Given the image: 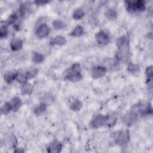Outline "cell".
Returning a JSON list of instances; mask_svg holds the SVG:
<instances>
[{
  "label": "cell",
  "instance_id": "1",
  "mask_svg": "<svg viewBox=\"0 0 153 153\" xmlns=\"http://www.w3.org/2000/svg\"><path fill=\"white\" fill-rule=\"evenodd\" d=\"M118 47L117 53V57L123 62H127L130 58V47L129 41L126 37H122L119 38L117 41Z\"/></svg>",
  "mask_w": 153,
  "mask_h": 153
},
{
  "label": "cell",
  "instance_id": "2",
  "mask_svg": "<svg viewBox=\"0 0 153 153\" xmlns=\"http://www.w3.org/2000/svg\"><path fill=\"white\" fill-rule=\"evenodd\" d=\"M80 66L79 64H74L71 69L65 72V77L66 79L74 82L80 80L82 78V75L80 72Z\"/></svg>",
  "mask_w": 153,
  "mask_h": 153
},
{
  "label": "cell",
  "instance_id": "3",
  "mask_svg": "<svg viewBox=\"0 0 153 153\" xmlns=\"http://www.w3.org/2000/svg\"><path fill=\"white\" fill-rule=\"evenodd\" d=\"M127 7L130 12H142L145 10V2L143 1H127Z\"/></svg>",
  "mask_w": 153,
  "mask_h": 153
},
{
  "label": "cell",
  "instance_id": "4",
  "mask_svg": "<svg viewBox=\"0 0 153 153\" xmlns=\"http://www.w3.org/2000/svg\"><path fill=\"white\" fill-rule=\"evenodd\" d=\"M138 118V114L135 111H133L127 113L126 114L123 118V122L124 124L127 126H130L136 122L137 121Z\"/></svg>",
  "mask_w": 153,
  "mask_h": 153
},
{
  "label": "cell",
  "instance_id": "5",
  "mask_svg": "<svg viewBox=\"0 0 153 153\" xmlns=\"http://www.w3.org/2000/svg\"><path fill=\"white\" fill-rule=\"evenodd\" d=\"M108 115L105 116V115H98L96 116L93 119V120L90 123V126L92 128H98V127L103 126L107 123V119H108Z\"/></svg>",
  "mask_w": 153,
  "mask_h": 153
},
{
  "label": "cell",
  "instance_id": "6",
  "mask_svg": "<svg viewBox=\"0 0 153 153\" xmlns=\"http://www.w3.org/2000/svg\"><path fill=\"white\" fill-rule=\"evenodd\" d=\"M129 141V133L128 131L120 132L116 138V142L120 145H124Z\"/></svg>",
  "mask_w": 153,
  "mask_h": 153
},
{
  "label": "cell",
  "instance_id": "7",
  "mask_svg": "<svg viewBox=\"0 0 153 153\" xmlns=\"http://www.w3.org/2000/svg\"><path fill=\"white\" fill-rule=\"evenodd\" d=\"M107 72L106 68L104 66H96L92 70L91 74L93 78L98 79L104 76Z\"/></svg>",
  "mask_w": 153,
  "mask_h": 153
},
{
  "label": "cell",
  "instance_id": "8",
  "mask_svg": "<svg viewBox=\"0 0 153 153\" xmlns=\"http://www.w3.org/2000/svg\"><path fill=\"white\" fill-rule=\"evenodd\" d=\"M96 40L99 44L102 45L108 44L109 41V38L108 36L104 31H100L96 33Z\"/></svg>",
  "mask_w": 153,
  "mask_h": 153
},
{
  "label": "cell",
  "instance_id": "9",
  "mask_svg": "<svg viewBox=\"0 0 153 153\" xmlns=\"http://www.w3.org/2000/svg\"><path fill=\"white\" fill-rule=\"evenodd\" d=\"M50 29L46 24H42L38 28L36 34L39 38H44L48 36Z\"/></svg>",
  "mask_w": 153,
  "mask_h": 153
},
{
  "label": "cell",
  "instance_id": "10",
  "mask_svg": "<svg viewBox=\"0 0 153 153\" xmlns=\"http://www.w3.org/2000/svg\"><path fill=\"white\" fill-rule=\"evenodd\" d=\"M62 150V144L57 141H55L51 143L47 148V151L48 152L57 153L61 152Z\"/></svg>",
  "mask_w": 153,
  "mask_h": 153
},
{
  "label": "cell",
  "instance_id": "11",
  "mask_svg": "<svg viewBox=\"0 0 153 153\" xmlns=\"http://www.w3.org/2000/svg\"><path fill=\"white\" fill-rule=\"evenodd\" d=\"M66 43V38L61 36H58L53 38L51 41V44L52 45H58V46H63Z\"/></svg>",
  "mask_w": 153,
  "mask_h": 153
},
{
  "label": "cell",
  "instance_id": "12",
  "mask_svg": "<svg viewBox=\"0 0 153 153\" xmlns=\"http://www.w3.org/2000/svg\"><path fill=\"white\" fill-rule=\"evenodd\" d=\"M23 46V41L18 38L13 39L10 42V47L14 51L20 50Z\"/></svg>",
  "mask_w": 153,
  "mask_h": 153
},
{
  "label": "cell",
  "instance_id": "13",
  "mask_svg": "<svg viewBox=\"0 0 153 153\" xmlns=\"http://www.w3.org/2000/svg\"><path fill=\"white\" fill-rule=\"evenodd\" d=\"M33 87L29 83H25L21 88V92L22 95H30L32 92Z\"/></svg>",
  "mask_w": 153,
  "mask_h": 153
},
{
  "label": "cell",
  "instance_id": "14",
  "mask_svg": "<svg viewBox=\"0 0 153 153\" xmlns=\"http://www.w3.org/2000/svg\"><path fill=\"white\" fill-rule=\"evenodd\" d=\"M10 103L13 107V109L14 111V110L16 111V110H18L21 106L22 101L19 97H14L11 100Z\"/></svg>",
  "mask_w": 153,
  "mask_h": 153
},
{
  "label": "cell",
  "instance_id": "15",
  "mask_svg": "<svg viewBox=\"0 0 153 153\" xmlns=\"http://www.w3.org/2000/svg\"><path fill=\"white\" fill-rule=\"evenodd\" d=\"M84 33V29L83 28L80 26V25H78L75 27L74 30L71 32V36L74 37H80Z\"/></svg>",
  "mask_w": 153,
  "mask_h": 153
},
{
  "label": "cell",
  "instance_id": "16",
  "mask_svg": "<svg viewBox=\"0 0 153 153\" xmlns=\"http://www.w3.org/2000/svg\"><path fill=\"white\" fill-rule=\"evenodd\" d=\"M6 142L10 147H15L17 145V139L15 136L13 135H8L6 138Z\"/></svg>",
  "mask_w": 153,
  "mask_h": 153
},
{
  "label": "cell",
  "instance_id": "17",
  "mask_svg": "<svg viewBox=\"0 0 153 153\" xmlns=\"http://www.w3.org/2000/svg\"><path fill=\"white\" fill-rule=\"evenodd\" d=\"M46 107H47V105L45 104L44 102L41 103L37 107H36V108H35L34 113L37 115L42 114L46 111Z\"/></svg>",
  "mask_w": 153,
  "mask_h": 153
},
{
  "label": "cell",
  "instance_id": "18",
  "mask_svg": "<svg viewBox=\"0 0 153 153\" xmlns=\"http://www.w3.org/2000/svg\"><path fill=\"white\" fill-rule=\"evenodd\" d=\"M44 56L42 54L38 53H33L32 55V61L35 63H41L44 61Z\"/></svg>",
  "mask_w": 153,
  "mask_h": 153
},
{
  "label": "cell",
  "instance_id": "19",
  "mask_svg": "<svg viewBox=\"0 0 153 153\" xmlns=\"http://www.w3.org/2000/svg\"><path fill=\"white\" fill-rule=\"evenodd\" d=\"M54 102V98L52 95L50 94V93H47L43 97V102L45 104L51 105Z\"/></svg>",
  "mask_w": 153,
  "mask_h": 153
},
{
  "label": "cell",
  "instance_id": "20",
  "mask_svg": "<svg viewBox=\"0 0 153 153\" xmlns=\"http://www.w3.org/2000/svg\"><path fill=\"white\" fill-rule=\"evenodd\" d=\"M82 107V104L79 100H75L73 101L71 104V108L73 111H79Z\"/></svg>",
  "mask_w": 153,
  "mask_h": 153
},
{
  "label": "cell",
  "instance_id": "21",
  "mask_svg": "<svg viewBox=\"0 0 153 153\" xmlns=\"http://www.w3.org/2000/svg\"><path fill=\"white\" fill-rule=\"evenodd\" d=\"M16 74L13 72H8L4 75V80L7 82H12L13 80L16 79Z\"/></svg>",
  "mask_w": 153,
  "mask_h": 153
},
{
  "label": "cell",
  "instance_id": "22",
  "mask_svg": "<svg viewBox=\"0 0 153 153\" xmlns=\"http://www.w3.org/2000/svg\"><path fill=\"white\" fill-rule=\"evenodd\" d=\"M84 15V11L81 9V8H78V9H76L73 13V18L75 19L76 20H79L81 19L83 17Z\"/></svg>",
  "mask_w": 153,
  "mask_h": 153
},
{
  "label": "cell",
  "instance_id": "23",
  "mask_svg": "<svg viewBox=\"0 0 153 153\" xmlns=\"http://www.w3.org/2000/svg\"><path fill=\"white\" fill-rule=\"evenodd\" d=\"M13 109V107L10 102H6L1 108V113L3 114H7Z\"/></svg>",
  "mask_w": 153,
  "mask_h": 153
},
{
  "label": "cell",
  "instance_id": "24",
  "mask_svg": "<svg viewBox=\"0 0 153 153\" xmlns=\"http://www.w3.org/2000/svg\"><path fill=\"white\" fill-rule=\"evenodd\" d=\"M28 77L26 75H24L23 74H17L16 76V80H18L19 83L25 84L26 83L28 80Z\"/></svg>",
  "mask_w": 153,
  "mask_h": 153
},
{
  "label": "cell",
  "instance_id": "25",
  "mask_svg": "<svg viewBox=\"0 0 153 153\" xmlns=\"http://www.w3.org/2000/svg\"><path fill=\"white\" fill-rule=\"evenodd\" d=\"M105 14H106V16L109 19H111V20L115 19L116 17H117L116 12L114 9H113V8H110V9H108L107 11Z\"/></svg>",
  "mask_w": 153,
  "mask_h": 153
},
{
  "label": "cell",
  "instance_id": "26",
  "mask_svg": "<svg viewBox=\"0 0 153 153\" xmlns=\"http://www.w3.org/2000/svg\"><path fill=\"white\" fill-rule=\"evenodd\" d=\"M53 26L55 29L57 30H60L65 27V24L61 20H56L53 22Z\"/></svg>",
  "mask_w": 153,
  "mask_h": 153
},
{
  "label": "cell",
  "instance_id": "27",
  "mask_svg": "<svg viewBox=\"0 0 153 153\" xmlns=\"http://www.w3.org/2000/svg\"><path fill=\"white\" fill-rule=\"evenodd\" d=\"M8 29L7 25H3L1 27L0 29V37L1 38H3L4 37H6L8 35Z\"/></svg>",
  "mask_w": 153,
  "mask_h": 153
},
{
  "label": "cell",
  "instance_id": "28",
  "mask_svg": "<svg viewBox=\"0 0 153 153\" xmlns=\"http://www.w3.org/2000/svg\"><path fill=\"white\" fill-rule=\"evenodd\" d=\"M29 9V4L28 3H24L22 4L20 7V14L23 16L25 13H26L28 10Z\"/></svg>",
  "mask_w": 153,
  "mask_h": 153
},
{
  "label": "cell",
  "instance_id": "29",
  "mask_svg": "<svg viewBox=\"0 0 153 153\" xmlns=\"http://www.w3.org/2000/svg\"><path fill=\"white\" fill-rule=\"evenodd\" d=\"M37 72L38 71L36 69H31L27 72L26 75L27 76L28 79H32L33 77H34V76L37 75Z\"/></svg>",
  "mask_w": 153,
  "mask_h": 153
},
{
  "label": "cell",
  "instance_id": "30",
  "mask_svg": "<svg viewBox=\"0 0 153 153\" xmlns=\"http://www.w3.org/2000/svg\"><path fill=\"white\" fill-rule=\"evenodd\" d=\"M128 71L130 72H136L138 70V66L132 63H130L127 67Z\"/></svg>",
  "mask_w": 153,
  "mask_h": 153
},
{
  "label": "cell",
  "instance_id": "31",
  "mask_svg": "<svg viewBox=\"0 0 153 153\" xmlns=\"http://www.w3.org/2000/svg\"><path fill=\"white\" fill-rule=\"evenodd\" d=\"M17 19H18V16H17V14H12V16H10L9 17V18L8 19V20L7 21V25H12V24L14 23L16 21Z\"/></svg>",
  "mask_w": 153,
  "mask_h": 153
},
{
  "label": "cell",
  "instance_id": "32",
  "mask_svg": "<svg viewBox=\"0 0 153 153\" xmlns=\"http://www.w3.org/2000/svg\"><path fill=\"white\" fill-rule=\"evenodd\" d=\"M146 74L149 79H151L153 75V70H152V66H150L147 67L146 70Z\"/></svg>",
  "mask_w": 153,
  "mask_h": 153
},
{
  "label": "cell",
  "instance_id": "33",
  "mask_svg": "<svg viewBox=\"0 0 153 153\" xmlns=\"http://www.w3.org/2000/svg\"><path fill=\"white\" fill-rule=\"evenodd\" d=\"M36 3H37V4L38 5H44L46 3H48V1H37L35 2Z\"/></svg>",
  "mask_w": 153,
  "mask_h": 153
},
{
  "label": "cell",
  "instance_id": "34",
  "mask_svg": "<svg viewBox=\"0 0 153 153\" xmlns=\"http://www.w3.org/2000/svg\"><path fill=\"white\" fill-rule=\"evenodd\" d=\"M15 152H24V150H16Z\"/></svg>",
  "mask_w": 153,
  "mask_h": 153
}]
</instances>
